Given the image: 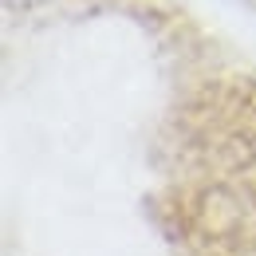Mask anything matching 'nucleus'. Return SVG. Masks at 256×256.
I'll return each mask as SVG.
<instances>
[{"instance_id": "obj_1", "label": "nucleus", "mask_w": 256, "mask_h": 256, "mask_svg": "<svg viewBox=\"0 0 256 256\" xmlns=\"http://www.w3.org/2000/svg\"><path fill=\"white\" fill-rule=\"evenodd\" d=\"M8 4H12V8H16V4H36V0H8Z\"/></svg>"}]
</instances>
